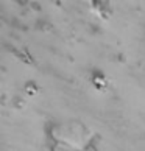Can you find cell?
<instances>
[{"label": "cell", "mask_w": 145, "mask_h": 151, "mask_svg": "<svg viewBox=\"0 0 145 151\" xmlns=\"http://www.w3.org/2000/svg\"><path fill=\"white\" fill-rule=\"evenodd\" d=\"M50 151H95V143L89 139L86 128L78 131L74 123H69L52 131Z\"/></svg>", "instance_id": "6da1fadb"}]
</instances>
